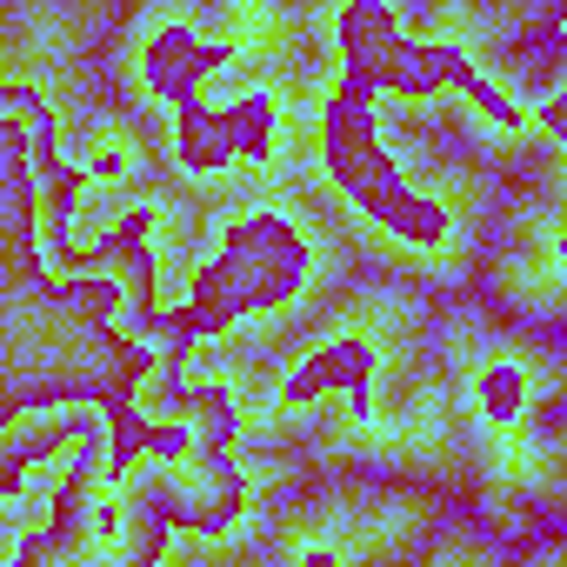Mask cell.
<instances>
[{
    "instance_id": "cell-1",
    "label": "cell",
    "mask_w": 567,
    "mask_h": 567,
    "mask_svg": "<svg viewBox=\"0 0 567 567\" xmlns=\"http://www.w3.org/2000/svg\"><path fill=\"white\" fill-rule=\"evenodd\" d=\"M301 280H308V240H301V227L288 214H247V220L227 227L220 254L194 274V295L181 308H167L147 341L174 368L194 341L227 334L247 315H267L280 301H295Z\"/></svg>"
},
{
    "instance_id": "cell-2",
    "label": "cell",
    "mask_w": 567,
    "mask_h": 567,
    "mask_svg": "<svg viewBox=\"0 0 567 567\" xmlns=\"http://www.w3.org/2000/svg\"><path fill=\"white\" fill-rule=\"evenodd\" d=\"M341 61H348V74L354 81H368V87H394V94H408V101H421V94H461V101H474L494 127H527V107L520 101H507L494 81H487V68L461 48V41H408L401 28H394V8L388 0H348L341 8Z\"/></svg>"
},
{
    "instance_id": "cell-3",
    "label": "cell",
    "mask_w": 567,
    "mask_h": 567,
    "mask_svg": "<svg viewBox=\"0 0 567 567\" xmlns=\"http://www.w3.org/2000/svg\"><path fill=\"white\" fill-rule=\"evenodd\" d=\"M321 154H328V174L334 187L388 234L414 240V247H441L447 240V214L408 187V174L394 167L381 127H374V87L368 81H341L328 94V114H321Z\"/></svg>"
},
{
    "instance_id": "cell-4",
    "label": "cell",
    "mask_w": 567,
    "mask_h": 567,
    "mask_svg": "<svg viewBox=\"0 0 567 567\" xmlns=\"http://www.w3.org/2000/svg\"><path fill=\"white\" fill-rule=\"evenodd\" d=\"M447 41H481V54L514 81H560L567 68V0H414Z\"/></svg>"
},
{
    "instance_id": "cell-5",
    "label": "cell",
    "mask_w": 567,
    "mask_h": 567,
    "mask_svg": "<svg viewBox=\"0 0 567 567\" xmlns=\"http://www.w3.org/2000/svg\"><path fill=\"white\" fill-rule=\"evenodd\" d=\"M134 494L181 534H227L247 514V487L227 454H167L134 474Z\"/></svg>"
},
{
    "instance_id": "cell-6",
    "label": "cell",
    "mask_w": 567,
    "mask_h": 567,
    "mask_svg": "<svg viewBox=\"0 0 567 567\" xmlns=\"http://www.w3.org/2000/svg\"><path fill=\"white\" fill-rule=\"evenodd\" d=\"M174 154L187 174H220L227 161H267L274 154V107L260 94H247L220 114H207L194 101V107H181V147Z\"/></svg>"
},
{
    "instance_id": "cell-7",
    "label": "cell",
    "mask_w": 567,
    "mask_h": 567,
    "mask_svg": "<svg viewBox=\"0 0 567 567\" xmlns=\"http://www.w3.org/2000/svg\"><path fill=\"white\" fill-rule=\"evenodd\" d=\"M141 68H147V81H154V94H167L174 107H194V101H200V81L227 68V48L187 34V28H161V34L147 41Z\"/></svg>"
},
{
    "instance_id": "cell-8",
    "label": "cell",
    "mask_w": 567,
    "mask_h": 567,
    "mask_svg": "<svg viewBox=\"0 0 567 567\" xmlns=\"http://www.w3.org/2000/svg\"><path fill=\"white\" fill-rule=\"evenodd\" d=\"M147 227H154V214H147V207H127V214H121V227H114V234L101 240V267L127 274V301H134L141 328L154 334V328H161V301H154V260H147Z\"/></svg>"
},
{
    "instance_id": "cell-9",
    "label": "cell",
    "mask_w": 567,
    "mask_h": 567,
    "mask_svg": "<svg viewBox=\"0 0 567 567\" xmlns=\"http://www.w3.org/2000/svg\"><path fill=\"white\" fill-rule=\"evenodd\" d=\"M368 368H374V354L354 348V341H341V348L315 354V361L288 381V401H308V394H321V388H348V394H354V414H368Z\"/></svg>"
},
{
    "instance_id": "cell-10",
    "label": "cell",
    "mask_w": 567,
    "mask_h": 567,
    "mask_svg": "<svg viewBox=\"0 0 567 567\" xmlns=\"http://www.w3.org/2000/svg\"><path fill=\"white\" fill-rule=\"evenodd\" d=\"M174 414H181V427H187V441L200 447V454H227L234 447V394L220 388V381H200V388H187V394H174Z\"/></svg>"
},
{
    "instance_id": "cell-11",
    "label": "cell",
    "mask_w": 567,
    "mask_h": 567,
    "mask_svg": "<svg viewBox=\"0 0 567 567\" xmlns=\"http://www.w3.org/2000/svg\"><path fill=\"white\" fill-rule=\"evenodd\" d=\"M481 408H487L494 421H514L520 408H534V401H527V374H520V368H487V374H481Z\"/></svg>"
}]
</instances>
